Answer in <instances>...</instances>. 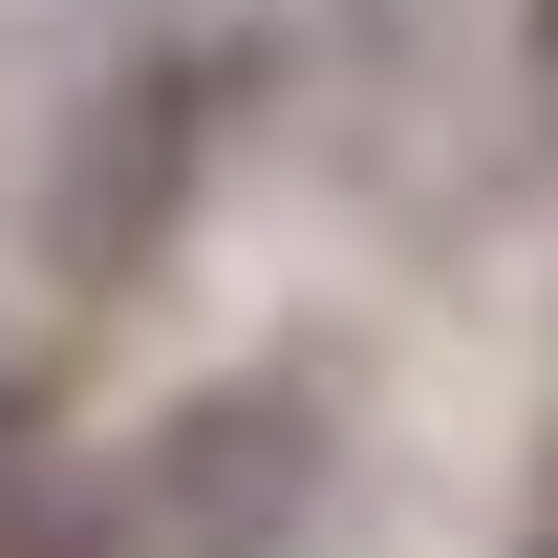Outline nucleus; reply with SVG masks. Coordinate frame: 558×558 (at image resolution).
Returning <instances> with one entry per match:
<instances>
[{"label": "nucleus", "instance_id": "obj_2", "mask_svg": "<svg viewBox=\"0 0 558 558\" xmlns=\"http://www.w3.org/2000/svg\"><path fill=\"white\" fill-rule=\"evenodd\" d=\"M215 130H236V44H150L130 86H86V130H65V194H44V236H65L86 279H130L150 236H172V194L215 172Z\"/></svg>", "mask_w": 558, "mask_h": 558}, {"label": "nucleus", "instance_id": "obj_1", "mask_svg": "<svg viewBox=\"0 0 558 558\" xmlns=\"http://www.w3.org/2000/svg\"><path fill=\"white\" fill-rule=\"evenodd\" d=\"M130 537L150 558H301L323 537V387H194L130 451Z\"/></svg>", "mask_w": 558, "mask_h": 558}, {"label": "nucleus", "instance_id": "obj_5", "mask_svg": "<svg viewBox=\"0 0 558 558\" xmlns=\"http://www.w3.org/2000/svg\"><path fill=\"white\" fill-rule=\"evenodd\" d=\"M537 558H558V494H537Z\"/></svg>", "mask_w": 558, "mask_h": 558}, {"label": "nucleus", "instance_id": "obj_4", "mask_svg": "<svg viewBox=\"0 0 558 558\" xmlns=\"http://www.w3.org/2000/svg\"><path fill=\"white\" fill-rule=\"evenodd\" d=\"M22 494H44V365L0 344V515H22Z\"/></svg>", "mask_w": 558, "mask_h": 558}, {"label": "nucleus", "instance_id": "obj_3", "mask_svg": "<svg viewBox=\"0 0 558 558\" xmlns=\"http://www.w3.org/2000/svg\"><path fill=\"white\" fill-rule=\"evenodd\" d=\"M0 558H150V537H130V494H65V473H44L22 515H0Z\"/></svg>", "mask_w": 558, "mask_h": 558}]
</instances>
